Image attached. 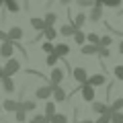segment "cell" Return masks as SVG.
Segmentation results:
<instances>
[{"instance_id":"obj_1","label":"cell","mask_w":123,"mask_h":123,"mask_svg":"<svg viewBox=\"0 0 123 123\" xmlns=\"http://www.w3.org/2000/svg\"><path fill=\"white\" fill-rule=\"evenodd\" d=\"M55 86H57V84H51V82L45 84V86H39L35 90V97L39 98V101H47V98L53 94V88H55Z\"/></svg>"},{"instance_id":"obj_2","label":"cell","mask_w":123,"mask_h":123,"mask_svg":"<svg viewBox=\"0 0 123 123\" xmlns=\"http://www.w3.org/2000/svg\"><path fill=\"white\" fill-rule=\"evenodd\" d=\"M18 70H21V62L17 57H8L6 60V66H4V76H14Z\"/></svg>"},{"instance_id":"obj_3","label":"cell","mask_w":123,"mask_h":123,"mask_svg":"<svg viewBox=\"0 0 123 123\" xmlns=\"http://www.w3.org/2000/svg\"><path fill=\"white\" fill-rule=\"evenodd\" d=\"M12 53H14V41L4 39V41H2V45H0V55L8 60V57H12Z\"/></svg>"},{"instance_id":"obj_4","label":"cell","mask_w":123,"mask_h":123,"mask_svg":"<svg viewBox=\"0 0 123 123\" xmlns=\"http://www.w3.org/2000/svg\"><path fill=\"white\" fill-rule=\"evenodd\" d=\"M80 90H82V98H84L86 103H92V101H94V86H92V84H88V82L80 84Z\"/></svg>"},{"instance_id":"obj_5","label":"cell","mask_w":123,"mask_h":123,"mask_svg":"<svg viewBox=\"0 0 123 123\" xmlns=\"http://www.w3.org/2000/svg\"><path fill=\"white\" fill-rule=\"evenodd\" d=\"M72 76H74V80L78 84H84L88 80V74H86V70H84L82 66H78V68H74V70H72Z\"/></svg>"},{"instance_id":"obj_6","label":"cell","mask_w":123,"mask_h":123,"mask_svg":"<svg viewBox=\"0 0 123 123\" xmlns=\"http://www.w3.org/2000/svg\"><path fill=\"white\" fill-rule=\"evenodd\" d=\"M101 18H103V4H94V6H90V14H88V21L97 23V21H101Z\"/></svg>"},{"instance_id":"obj_7","label":"cell","mask_w":123,"mask_h":123,"mask_svg":"<svg viewBox=\"0 0 123 123\" xmlns=\"http://www.w3.org/2000/svg\"><path fill=\"white\" fill-rule=\"evenodd\" d=\"M80 53H82V55H98V45L84 43V45H80Z\"/></svg>"},{"instance_id":"obj_8","label":"cell","mask_w":123,"mask_h":123,"mask_svg":"<svg viewBox=\"0 0 123 123\" xmlns=\"http://www.w3.org/2000/svg\"><path fill=\"white\" fill-rule=\"evenodd\" d=\"M64 70H62V68H53L51 70V76H49V82L51 84H62L64 82Z\"/></svg>"},{"instance_id":"obj_9","label":"cell","mask_w":123,"mask_h":123,"mask_svg":"<svg viewBox=\"0 0 123 123\" xmlns=\"http://www.w3.org/2000/svg\"><path fill=\"white\" fill-rule=\"evenodd\" d=\"M39 33H41L39 37H45L47 41H53V39L57 37V31L53 29V25H45V29H43V31H39Z\"/></svg>"},{"instance_id":"obj_10","label":"cell","mask_w":123,"mask_h":123,"mask_svg":"<svg viewBox=\"0 0 123 123\" xmlns=\"http://www.w3.org/2000/svg\"><path fill=\"white\" fill-rule=\"evenodd\" d=\"M86 82H88V84H92V86L97 88V86H103V84L107 82V76H105V74H94V76H88Z\"/></svg>"},{"instance_id":"obj_11","label":"cell","mask_w":123,"mask_h":123,"mask_svg":"<svg viewBox=\"0 0 123 123\" xmlns=\"http://www.w3.org/2000/svg\"><path fill=\"white\" fill-rule=\"evenodd\" d=\"M2 88H4V92H8V94L14 92V80H12V76H2Z\"/></svg>"},{"instance_id":"obj_12","label":"cell","mask_w":123,"mask_h":123,"mask_svg":"<svg viewBox=\"0 0 123 123\" xmlns=\"http://www.w3.org/2000/svg\"><path fill=\"white\" fill-rule=\"evenodd\" d=\"M68 98V94H66V90H64V88L60 86V84H57L55 88H53V101L55 103H64Z\"/></svg>"},{"instance_id":"obj_13","label":"cell","mask_w":123,"mask_h":123,"mask_svg":"<svg viewBox=\"0 0 123 123\" xmlns=\"http://www.w3.org/2000/svg\"><path fill=\"white\" fill-rule=\"evenodd\" d=\"M6 35H8L10 41H21L23 39V29L21 27H10V31L6 33Z\"/></svg>"},{"instance_id":"obj_14","label":"cell","mask_w":123,"mask_h":123,"mask_svg":"<svg viewBox=\"0 0 123 123\" xmlns=\"http://www.w3.org/2000/svg\"><path fill=\"white\" fill-rule=\"evenodd\" d=\"M92 111L98 113V115H103V113H113L109 105H105V103H94V101H92Z\"/></svg>"},{"instance_id":"obj_15","label":"cell","mask_w":123,"mask_h":123,"mask_svg":"<svg viewBox=\"0 0 123 123\" xmlns=\"http://www.w3.org/2000/svg\"><path fill=\"white\" fill-rule=\"evenodd\" d=\"M4 6H6V10L8 12H18L21 10V4H18V0H4Z\"/></svg>"},{"instance_id":"obj_16","label":"cell","mask_w":123,"mask_h":123,"mask_svg":"<svg viewBox=\"0 0 123 123\" xmlns=\"http://www.w3.org/2000/svg\"><path fill=\"white\" fill-rule=\"evenodd\" d=\"M53 51H55L57 55H60V60H62V57H66L68 53H70V47H68L66 43H57L55 47H53Z\"/></svg>"},{"instance_id":"obj_17","label":"cell","mask_w":123,"mask_h":123,"mask_svg":"<svg viewBox=\"0 0 123 123\" xmlns=\"http://www.w3.org/2000/svg\"><path fill=\"white\" fill-rule=\"evenodd\" d=\"M74 31H76L74 23H68V25H64V27L60 29V33H62L64 37H72V35H74Z\"/></svg>"},{"instance_id":"obj_18","label":"cell","mask_w":123,"mask_h":123,"mask_svg":"<svg viewBox=\"0 0 123 123\" xmlns=\"http://www.w3.org/2000/svg\"><path fill=\"white\" fill-rule=\"evenodd\" d=\"M31 27H33L35 31H43L45 29V21L39 18V17H33V18H31Z\"/></svg>"},{"instance_id":"obj_19","label":"cell","mask_w":123,"mask_h":123,"mask_svg":"<svg viewBox=\"0 0 123 123\" xmlns=\"http://www.w3.org/2000/svg\"><path fill=\"white\" fill-rule=\"evenodd\" d=\"M17 107H18V103H17V101H12V98H6V101L2 103V109H4V111H8V113L17 111Z\"/></svg>"},{"instance_id":"obj_20","label":"cell","mask_w":123,"mask_h":123,"mask_svg":"<svg viewBox=\"0 0 123 123\" xmlns=\"http://www.w3.org/2000/svg\"><path fill=\"white\" fill-rule=\"evenodd\" d=\"M72 37H74V41H76L78 45H84V43H86V33H82L80 29H76V31H74V35H72Z\"/></svg>"},{"instance_id":"obj_21","label":"cell","mask_w":123,"mask_h":123,"mask_svg":"<svg viewBox=\"0 0 123 123\" xmlns=\"http://www.w3.org/2000/svg\"><path fill=\"white\" fill-rule=\"evenodd\" d=\"M84 21H86V14L78 10V14H74V21H72V23H74V27H76V29H80V27L84 25Z\"/></svg>"},{"instance_id":"obj_22","label":"cell","mask_w":123,"mask_h":123,"mask_svg":"<svg viewBox=\"0 0 123 123\" xmlns=\"http://www.w3.org/2000/svg\"><path fill=\"white\" fill-rule=\"evenodd\" d=\"M49 123H68V117L66 115H62V113H53L51 117H47Z\"/></svg>"},{"instance_id":"obj_23","label":"cell","mask_w":123,"mask_h":123,"mask_svg":"<svg viewBox=\"0 0 123 123\" xmlns=\"http://www.w3.org/2000/svg\"><path fill=\"white\" fill-rule=\"evenodd\" d=\"M14 119H17V121H25V119H27V111L25 109H23V107H21V103H18V107H17V111H14Z\"/></svg>"},{"instance_id":"obj_24","label":"cell","mask_w":123,"mask_h":123,"mask_svg":"<svg viewBox=\"0 0 123 123\" xmlns=\"http://www.w3.org/2000/svg\"><path fill=\"white\" fill-rule=\"evenodd\" d=\"M53 113H55V103L47 101V103H45V117H51Z\"/></svg>"},{"instance_id":"obj_25","label":"cell","mask_w":123,"mask_h":123,"mask_svg":"<svg viewBox=\"0 0 123 123\" xmlns=\"http://www.w3.org/2000/svg\"><path fill=\"white\" fill-rule=\"evenodd\" d=\"M57 60H60V55H57L55 51L47 53V57H45V62H47V66H55V64H57Z\"/></svg>"},{"instance_id":"obj_26","label":"cell","mask_w":123,"mask_h":123,"mask_svg":"<svg viewBox=\"0 0 123 123\" xmlns=\"http://www.w3.org/2000/svg\"><path fill=\"white\" fill-rule=\"evenodd\" d=\"M45 25H55V21H57V14L55 12H45Z\"/></svg>"},{"instance_id":"obj_27","label":"cell","mask_w":123,"mask_h":123,"mask_svg":"<svg viewBox=\"0 0 123 123\" xmlns=\"http://www.w3.org/2000/svg\"><path fill=\"white\" fill-rule=\"evenodd\" d=\"M21 107L27 111V113H29V111H35L37 103H35V101H23V103H21Z\"/></svg>"},{"instance_id":"obj_28","label":"cell","mask_w":123,"mask_h":123,"mask_svg":"<svg viewBox=\"0 0 123 123\" xmlns=\"http://www.w3.org/2000/svg\"><path fill=\"white\" fill-rule=\"evenodd\" d=\"M123 0H103V6H109V8H119Z\"/></svg>"},{"instance_id":"obj_29","label":"cell","mask_w":123,"mask_h":123,"mask_svg":"<svg viewBox=\"0 0 123 123\" xmlns=\"http://www.w3.org/2000/svg\"><path fill=\"white\" fill-rule=\"evenodd\" d=\"M111 123H123V111H113V115H111Z\"/></svg>"},{"instance_id":"obj_30","label":"cell","mask_w":123,"mask_h":123,"mask_svg":"<svg viewBox=\"0 0 123 123\" xmlns=\"http://www.w3.org/2000/svg\"><path fill=\"white\" fill-rule=\"evenodd\" d=\"M29 123H49V119L45 117V113H43V115H35V117H31Z\"/></svg>"},{"instance_id":"obj_31","label":"cell","mask_w":123,"mask_h":123,"mask_svg":"<svg viewBox=\"0 0 123 123\" xmlns=\"http://www.w3.org/2000/svg\"><path fill=\"white\" fill-rule=\"evenodd\" d=\"M53 47H55V45H53L51 41L45 39V41H43V45H41V51H43V53H51V51H53Z\"/></svg>"},{"instance_id":"obj_32","label":"cell","mask_w":123,"mask_h":123,"mask_svg":"<svg viewBox=\"0 0 123 123\" xmlns=\"http://www.w3.org/2000/svg\"><path fill=\"white\" fill-rule=\"evenodd\" d=\"M111 111H123V98H115L111 103Z\"/></svg>"},{"instance_id":"obj_33","label":"cell","mask_w":123,"mask_h":123,"mask_svg":"<svg viewBox=\"0 0 123 123\" xmlns=\"http://www.w3.org/2000/svg\"><path fill=\"white\" fill-rule=\"evenodd\" d=\"M111 43H113V37H111V35L101 37V41H98V45H103V47H111Z\"/></svg>"},{"instance_id":"obj_34","label":"cell","mask_w":123,"mask_h":123,"mask_svg":"<svg viewBox=\"0 0 123 123\" xmlns=\"http://www.w3.org/2000/svg\"><path fill=\"white\" fill-rule=\"evenodd\" d=\"M113 74H115V78H117V80H123V64H119V66L113 68Z\"/></svg>"},{"instance_id":"obj_35","label":"cell","mask_w":123,"mask_h":123,"mask_svg":"<svg viewBox=\"0 0 123 123\" xmlns=\"http://www.w3.org/2000/svg\"><path fill=\"white\" fill-rule=\"evenodd\" d=\"M86 41H88V43H94V45H98L101 37H98L97 33H88V35H86Z\"/></svg>"},{"instance_id":"obj_36","label":"cell","mask_w":123,"mask_h":123,"mask_svg":"<svg viewBox=\"0 0 123 123\" xmlns=\"http://www.w3.org/2000/svg\"><path fill=\"white\" fill-rule=\"evenodd\" d=\"M98 55H101L103 60H107V57L111 55V49H109V47H103V45H98Z\"/></svg>"},{"instance_id":"obj_37","label":"cell","mask_w":123,"mask_h":123,"mask_svg":"<svg viewBox=\"0 0 123 123\" xmlns=\"http://www.w3.org/2000/svg\"><path fill=\"white\" fill-rule=\"evenodd\" d=\"M76 4L82 8H90V6H94V0H76Z\"/></svg>"},{"instance_id":"obj_38","label":"cell","mask_w":123,"mask_h":123,"mask_svg":"<svg viewBox=\"0 0 123 123\" xmlns=\"http://www.w3.org/2000/svg\"><path fill=\"white\" fill-rule=\"evenodd\" d=\"M111 115H113V113H103L94 123H111Z\"/></svg>"},{"instance_id":"obj_39","label":"cell","mask_w":123,"mask_h":123,"mask_svg":"<svg viewBox=\"0 0 123 123\" xmlns=\"http://www.w3.org/2000/svg\"><path fill=\"white\" fill-rule=\"evenodd\" d=\"M4 39H8V35H6V33H4V31H2V29H0V41H4Z\"/></svg>"},{"instance_id":"obj_40","label":"cell","mask_w":123,"mask_h":123,"mask_svg":"<svg viewBox=\"0 0 123 123\" xmlns=\"http://www.w3.org/2000/svg\"><path fill=\"white\" fill-rule=\"evenodd\" d=\"M70 2H72V0H60V4H64V6H68Z\"/></svg>"},{"instance_id":"obj_41","label":"cell","mask_w":123,"mask_h":123,"mask_svg":"<svg viewBox=\"0 0 123 123\" xmlns=\"http://www.w3.org/2000/svg\"><path fill=\"white\" fill-rule=\"evenodd\" d=\"M76 123H94V121H90V119H82V121H76Z\"/></svg>"},{"instance_id":"obj_42","label":"cell","mask_w":123,"mask_h":123,"mask_svg":"<svg viewBox=\"0 0 123 123\" xmlns=\"http://www.w3.org/2000/svg\"><path fill=\"white\" fill-rule=\"evenodd\" d=\"M119 53L123 55V39H121V43H119Z\"/></svg>"},{"instance_id":"obj_43","label":"cell","mask_w":123,"mask_h":123,"mask_svg":"<svg viewBox=\"0 0 123 123\" xmlns=\"http://www.w3.org/2000/svg\"><path fill=\"white\" fill-rule=\"evenodd\" d=\"M2 76H4V68L0 66V80H2Z\"/></svg>"},{"instance_id":"obj_44","label":"cell","mask_w":123,"mask_h":123,"mask_svg":"<svg viewBox=\"0 0 123 123\" xmlns=\"http://www.w3.org/2000/svg\"><path fill=\"white\" fill-rule=\"evenodd\" d=\"M2 6H4V0H0V8H2Z\"/></svg>"},{"instance_id":"obj_45","label":"cell","mask_w":123,"mask_h":123,"mask_svg":"<svg viewBox=\"0 0 123 123\" xmlns=\"http://www.w3.org/2000/svg\"><path fill=\"white\" fill-rule=\"evenodd\" d=\"M0 109H2V107H0Z\"/></svg>"}]
</instances>
